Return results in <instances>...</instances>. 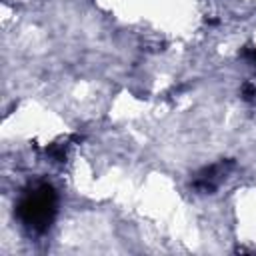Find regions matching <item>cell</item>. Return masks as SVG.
<instances>
[{"label": "cell", "instance_id": "277c9868", "mask_svg": "<svg viewBox=\"0 0 256 256\" xmlns=\"http://www.w3.org/2000/svg\"><path fill=\"white\" fill-rule=\"evenodd\" d=\"M242 98H244L246 102H256V84L246 82V84L242 86Z\"/></svg>", "mask_w": 256, "mask_h": 256}, {"label": "cell", "instance_id": "6da1fadb", "mask_svg": "<svg viewBox=\"0 0 256 256\" xmlns=\"http://www.w3.org/2000/svg\"><path fill=\"white\" fill-rule=\"evenodd\" d=\"M56 208L58 196L52 184L34 182L22 192L16 204V216L24 228H28L34 234H42L52 226L56 218Z\"/></svg>", "mask_w": 256, "mask_h": 256}, {"label": "cell", "instance_id": "5b68a950", "mask_svg": "<svg viewBox=\"0 0 256 256\" xmlns=\"http://www.w3.org/2000/svg\"><path fill=\"white\" fill-rule=\"evenodd\" d=\"M242 58H246L252 66H256V48H252V46H246L244 50H242Z\"/></svg>", "mask_w": 256, "mask_h": 256}, {"label": "cell", "instance_id": "3957f363", "mask_svg": "<svg viewBox=\"0 0 256 256\" xmlns=\"http://www.w3.org/2000/svg\"><path fill=\"white\" fill-rule=\"evenodd\" d=\"M72 140V138H70ZM68 140V142H70ZM68 142H64V144H52V146H48L46 148V154L52 158V160H56V162H62L64 158H66V148H68Z\"/></svg>", "mask_w": 256, "mask_h": 256}, {"label": "cell", "instance_id": "7a4b0ae2", "mask_svg": "<svg viewBox=\"0 0 256 256\" xmlns=\"http://www.w3.org/2000/svg\"><path fill=\"white\" fill-rule=\"evenodd\" d=\"M232 168H234V160H220L210 166H204L200 172L194 174L190 186L200 194H212L222 184V180L228 176Z\"/></svg>", "mask_w": 256, "mask_h": 256}]
</instances>
